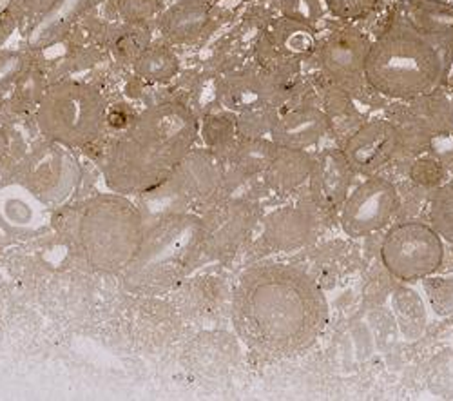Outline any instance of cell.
<instances>
[{
    "mask_svg": "<svg viewBox=\"0 0 453 401\" xmlns=\"http://www.w3.org/2000/svg\"><path fill=\"white\" fill-rule=\"evenodd\" d=\"M231 318L249 351L283 359L321 338L330 311L323 289L305 269L259 264L240 274L231 293Z\"/></svg>",
    "mask_w": 453,
    "mask_h": 401,
    "instance_id": "cell-1",
    "label": "cell"
},
{
    "mask_svg": "<svg viewBox=\"0 0 453 401\" xmlns=\"http://www.w3.org/2000/svg\"><path fill=\"white\" fill-rule=\"evenodd\" d=\"M198 136L200 120L183 102L167 100L145 109L105 151L107 188L127 197L153 193L195 150Z\"/></svg>",
    "mask_w": 453,
    "mask_h": 401,
    "instance_id": "cell-2",
    "label": "cell"
},
{
    "mask_svg": "<svg viewBox=\"0 0 453 401\" xmlns=\"http://www.w3.org/2000/svg\"><path fill=\"white\" fill-rule=\"evenodd\" d=\"M451 62L453 44L415 27L395 12L370 44L365 81L392 98H421L444 84Z\"/></svg>",
    "mask_w": 453,
    "mask_h": 401,
    "instance_id": "cell-3",
    "label": "cell"
},
{
    "mask_svg": "<svg viewBox=\"0 0 453 401\" xmlns=\"http://www.w3.org/2000/svg\"><path fill=\"white\" fill-rule=\"evenodd\" d=\"M57 222L79 257L91 269L109 274L129 271L147 233L138 205L115 191L64 209Z\"/></svg>",
    "mask_w": 453,
    "mask_h": 401,
    "instance_id": "cell-4",
    "label": "cell"
},
{
    "mask_svg": "<svg viewBox=\"0 0 453 401\" xmlns=\"http://www.w3.org/2000/svg\"><path fill=\"white\" fill-rule=\"evenodd\" d=\"M203 254L202 218L173 212L160 218L147 233L134 264L129 267V280L145 293H160L180 280Z\"/></svg>",
    "mask_w": 453,
    "mask_h": 401,
    "instance_id": "cell-5",
    "label": "cell"
},
{
    "mask_svg": "<svg viewBox=\"0 0 453 401\" xmlns=\"http://www.w3.org/2000/svg\"><path fill=\"white\" fill-rule=\"evenodd\" d=\"M105 96L91 84L64 81L50 86L36 104L41 135L67 150H86L107 131Z\"/></svg>",
    "mask_w": 453,
    "mask_h": 401,
    "instance_id": "cell-6",
    "label": "cell"
},
{
    "mask_svg": "<svg viewBox=\"0 0 453 401\" xmlns=\"http://www.w3.org/2000/svg\"><path fill=\"white\" fill-rule=\"evenodd\" d=\"M387 271L404 281H421L434 276L444 262V240L425 222H403L392 227L381 245Z\"/></svg>",
    "mask_w": 453,
    "mask_h": 401,
    "instance_id": "cell-7",
    "label": "cell"
},
{
    "mask_svg": "<svg viewBox=\"0 0 453 401\" xmlns=\"http://www.w3.org/2000/svg\"><path fill=\"white\" fill-rule=\"evenodd\" d=\"M19 178L44 207H60L79 184V166L67 148L46 140L35 145L22 160Z\"/></svg>",
    "mask_w": 453,
    "mask_h": 401,
    "instance_id": "cell-8",
    "label": "cell"
},
{
    "mask_svg": "<svg viewBox=\"0 0 453 401\" xmlns=\"http://www.w3.org/2000/svg\"><path fill=\"white\" fill-rule=\"evenodd\" d=\"M399 209V193L390 180L370 176L349 193L339 209V224L347 236L365 238L387 227Z\"/></svg>",
    "mask_w": 453,
    "mask_h": 401,
    "instance_id": "cell-9",
    "label": "cell"
},
{
    "mask_svg": "<svg viewBox=\"0 0 453 401\" xmlns=\"http://www.w3.org/2000/svg\"><path fill=\"white\" fill-rule=\"evenodd\" d=\"M225 181L226 171L221 155L207 148L193 150L153 193H164V197L183 204H211L221 197Z\"/></svg>",
    "mask_w": 453,
    "mask_h": 401,
    "instance_id": "cell-10",
    "label": "cell"
},
{
    "mask_svg": "<svg viewBox=\"0 0 453 401\" xmlns=\"http://www.w3.org/2000/svg\"><path fill=\"white\" fill-rule=\"evenodd\" d=\"M254 226L256 211L249 200L218 197L202 216L203 254L216 260L233 257Z\"/></svg>",
    "mask_w": 453,
    "mask_h": 401,
    "instance_id": "cell-11",
    "label": "cell"
},
{
    "mask_svg": "<svg viewBox=\"0 0 453 401\" xmlns=\"http://www.w3.org/2000/svg\"><path fill=\"white\" fill-rule=\"evenodd\" d=\"M321 207L311 202H297L273 211L261 222V240L274 252H288L311 243L319 229Z\"/></svg>",
    "mask_w": 453,
    "mask_h": 401,
    "instance_id": "cell-12",
    "label": "cell"
},
{
    "mask_svg": "<svg viewBox=\"0 0 453 401\" xmlns=\"http://www.w3.org/2000/svg\"><path fill=\"white\" fill-rule=\"evenodd\" d=\"M370 41L354 27L334 31L319 51V62L326 75L342 86H354L365 79V64Z\"/></svg>",
    "mask_w": 453,
    "mask_h": 401,
    "instance_id": "cell-13",
    "label": "cell"
},
{
    "mask_svg": "<svg viewBox=\"0 0 453 401\" xmlns=\"http://www.w3.org/2000/svg\"><path fill=\"white\" fill-rule=\"evenodd\" d=\"M397 148L399 131L387 120H372L347 140L343 153L356 173L372 174L395 155Z\"/></svg>",
    "mask_w": 453,
    "mask_h": 401,
    "instance_id": "cell-14",
    "label": "cell"
},
{
    "mask_svg": "<svg viewBox=\"0 0 453 401\" xmlns=\"http://www.w3.org/2000/svg\"><path fill=\"white\" fill-rule=\"evenodd\" d=\"M354 169L343 150H325L314 157L312 200L323 211H339L352 191Z\"/></svg>",
    "mask_w": 453,
    "mask_h": 401,
    "instance_id": "cell-15",
    "label": "cell"
},
{
    "mask_svg": "<svg viewBox=\"0 0 453 401\" xmlns=\"http://www.w3.org/2000/svg\"><path fill=\"white\" fill-rule=\"evenodd\" d=\"M188 369L202 378H221L240 361V342L225 331H203L187 349Z\"/></svg>",
    "mask_w": 453,
    "mask_h": 401,
    "instance_id": "cell-16",
    "label": "cell"
},
{
    "mask_svg": "<svg viewBox=\"0 0 453 401\" xmlns=\"http://www.w3.org/2000/svg\"><path fill=\"white\" fill-rule=\"evenodd\" d=\"M328 127L330 120L326 113L318 107L303 105L280 115L271 131V138L280 148L307 151L328 133Z\"/></svg>",
    "mask_w": 453,
    "mask_h": 401,
    "instance_id": "cell-17",
    "label": "cell"
},
{
    "mask_svg": "<svg viewBox=\"0 0 453 401\" xmlns=\"http://www.w3.org/2000/svg\"><path fill=\"white\" fill-rule=\"evenodd\" d=\"M278 151L280 145L273 138L265 140V136H242L240 140L236 138V142L221 155V158L233 173L242 178H250L265 173L276 158Z\"/></svg>",
    "mask_w": 453,
    "mask_h": 401,
    "instance_id": "cell-18",
    "label": "cell"
},
{
    "mask_svg": "<svg viewBox=\"0 0 453 401\" xmlns=\"http://www.w3.org/2000/svg\"><path fill=\"white\" fill-rule=\"evenodd\" d=\"M209 10L205 4L191 0L171 6L160 17V31L171 44H191L205 31Z\"/></svg>",
    "mask_w": 453,
    "mask_h": 401,
    "instance_id": "cell-19",
    "label": "cell"
},
{
    "mask_svg": "<svg viewBox=\"0 0 453 401\" xmlns=\"http://www.w3.org/2000/svg\"><path fill=\"white\" fill-rule=\"evenodd\" d=\"M316 46L314 33L297 19H285L276 24L271 35L265 39V48H259L265 53L269 62L278 58H296L309 55Z\"/></svg>",
    "mask_w": 453,
    "mask_h": 401,
    "instance_id": "cell-20",
    "label": "cell"
},
{
    "mask_svg": "<svg viewBox=\"0 0 453 401\" xmlns=\"http://www.w3.org/2000/svg\"><path fill=\"white\" fill-rule=\"evenodd\" d=\"M312 167L314 157H311L307 151L280 148L276 158L263 174H265L267 184L273 189L280 193H290L299 186H303L307 180L311 181Z\"/></svg>",
    "mask_w": 453,
    "mask_h": 401,
    "instance_id": "cell-21",
    "label": "cell"
},
{
    "mask_svg": "<svg viewBox=\"0 0 453 401\" xmlns=\"http://www.w3.org/2000/svg\"><path fill=\"white\" fill-rule=\"evenodd\" d=\"M397 12L415 27L453 44V6L441 0H406Z\"/></svg>",
    "mask_w": 453,
    "mask_h": 401,
    "instance_id": "cell-22",
    "label": "cell"
},
{
    "mask_svg": "<svg viewBox=\"0 0 453 401\" xmlns=\"http://www.w3.org/2000/svg\"><path fill=\"white\" fill-rule=\"evenodd\" d=\"M392 312L406 342H418L426 331V300L408 285H399L392 295Z\"/></svg>",
    "mask_w": 453,
    "mask_h": 401,
    "instance_id": "cell-23",
    "label": "cell"
},
{
    "mask_svg": "<svg viewBox=\"0 0 453 401\" xmlns=\"http://www.w3.org/2000/svg\"><path fill=\"white\" fill-rule=\"evenodd\" d=\"M136 77L149 84H165L178 75L180 62L165 44H149L133 62Z\"/></svg>",
    "mask_w": 453,
    "mask_h": 401,
    "instance_id": "cell-24",
    "label": "cell"
},
{
    "mask_svg": "<svg viewBox=\"0 0 453 401\" xmlns=\"http://www.w3.org/2000/svg\"><path fill=\"white\" fill-rule=\"evenodd\" d=\"M200 138L203 140L205 148L223 155L238 138L236 119L226 115H209L200 122Z\"/></svg>",
    "mask_w": 453,
    "mask_h": 401,
    "instance_id": "cell-25",
    "label": "cell"
},
{
    "mask_svg": "<svg viewBox=\"0 0 453 401\" xmlns=\"http://www.w3.org/2000/svg\"><path fill=\"white\" fill-rule=\"evenodd\" d=\"M430 224L444 242L453 243V178L434 193L430 200Z\"/></svg>",
    "mask_w": 453,
    "mask_h": 401,
    "instance_id": "cell-26",
    "label": "cell"
},
{
    "mask_svg": "<svg viewBox=\"0 0 453 401\" xmlns=\"http://www.w3.org/2000/svg\"><path fill=\"white\" fill-rule=\"evenodd\" d=\"M426 305L441 318L453 316V278L428 276L423 280Z\"/></svg>",
    "mask_w": 453,
    "mask_h": 401,
    "instance_id": "cell-27",
    "label": "cell"
},
{
    "mask_svg": "<svg viewBox=\"0 0 453 401\" xmlns=\"http://www.w3.org/2000/svg\"><path fill=\"white\" fill-rule=\"evenodd\" d=\"M276 119L278 115H274L267 105L245 109V112H240V117L236 119L238 135L249 136V138H259V136L271 135Z\"/></svg>",
    "mask_w": 453,
    "mask_h": 401,
    "instance_id": "cell-28",
    "label": "cell"
},
{
    "mask_svg": "<svg viewBox=\"0 0 453 401\" xmlns=\"http://www.w3.org/2000/svg\"><path fill=\"white\" fill-rule=\"evenodd\" d=\"M150 44V35L143 24H127L122 33L117 36L112 50L117 57L126 62H134V58Z\"/></svg>",
    "mask_w": 453,
    "mask_h": 401,
    "instance_id": "cell-29",
    "label": "cell"
},
{
    "mask_svg": "<svg viewBox=\"0 0 453 401\" xmlns=\"http://www.w3.org/2000/svg\"><path fill=\"white\" fill-rule=\"evenodd\" d=\"M325 4L337 19L359 20L375 10L377 0H325Z\"/></svg>",
    "mask_w": 453,
    "mask_h": 401,
    "instance_id": "cell-30",
    "label": "cell"
},
{
    "mask_svg": "<svg viewBox=\"0 0 453 401\" xmlns=\"http://www.w3.org/2000/svg\"><path fill=\"white\" fill-rule=\"evenodd\" d=\"M158 0H119V15L127 24H145V20L153 19L158 13Z\"/></svg>",
    "mask_w": 453,
    "mask_h": 401,
    "instance_id": "cell-31",
    "label": "cell"
},
{
    "mask_svg": "<svg viewBox=\"0 0 453 401\" xmlns=\"http://www.w3.org/2000/svg\"><path fill=\"white\" fill-rule=\"evenodd\" d=\"M411 178L418 181L421 186H439L442 180V167L439 162L432 160V158H421L415 162V166L411 167Z\"/></svg>",
    "mask_w": 453,
    "mask_h": 401,
    "instance_id": "cell-32",
    "label": "cell"
},
{
    "mask_svg": "<svg viewBox=\"0 0 453 401\" xmlns=\"http://www.w3.org/2000/svg\"><path fill=\"white\" fill-rule=\"evenodd\" d=\"M60 0H12V12L24 19H35L51 12Z\"/></svg>",
    "mask_w": 453,
    "mask_h": 401,
    "instance_id": "cell-33",
    "label": "cell"
},
{
    "mask_svg": "<svg viewBox=\"0 0 453 401\" xmlns=\"http://www.w3.org/2000/svg\"><path fill=\"white\" fill-rule=\"evenodd\" d=\"M134 119H136V115H133L127 107L109 105V109H107V129L122 133L134 122Z\"/></svg>",
    "mask_w": 453,
    "mask_h": 401,
    "instance_id": "cell-34",
    "label": "cell"
},
{
    "mask_svg": "<svg viewBox=\"0 0 453 401\" xmlns=\"http://www.w3.org/2000/svg\"><path fill=\"white\" fill-rule=\"evenodd\" d=\"M10 150H12V138H10L8 131L0 129V162L8 157Z\"/></svg>",
    "mask_w": 453,
    "mask_h": 401,
    "instance_id": "cell-35",
    "label": "cell"
}]
</instances>
